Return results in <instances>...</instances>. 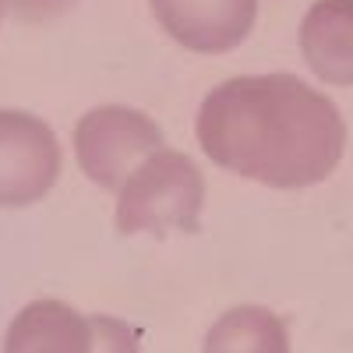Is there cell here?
Segmentation results:
<instances>
[{"instance_id":"obj_1","label":"cell","mask_w":353,"mask_h":353,"mask_svg":"<svg viewBox=\"0 0 353 353\" xmlns=\"http://www.w3.org/2000/svg\"><path fill=\"white\" fill-rule=\"evenodd\" d=\"M194 134L219 170L276 191L329 181L346 152L339 106L286 71L219 81L198 106Z\"/></svg>"},{"instance_id":"obj_2","label":"cell","mask_w":353,"mask_h":353,"mask_svg":"<svg viewBox=\"0 0 353 353\" xmlns=\"http://www.w3.org/2000/svg\"><path fill=\"white\" fill-rule=\"evenodd\" d=\"M113 223L121 237H170L198 233L205 212V173L198 163L176 149L152 152L141 159L128 181L113 191Z\"/></svg>"},{"instance_id":"obj_3","label":"cell","mask_w":353,"mask_h":353,"mask_svg":"<svg viewBox=\"0 0 353 353\" xmlns=\"http://www.w3.org/2000/svg\"><path fill=\"white\" fill-rule=\"evenodd\" d=\"M163 145V128L145 110L124 103L92 106L74 124V163L88 176V184L103 191H117L128 173Z\"/></svg>"},{"instance_id":"obj_4","label":"cell","mask_w":353,"mask_h":353,"mask_svg":"<svg viewBox=\"0 0 353 353\" xmlns=\"http://www.w3.org/2000/svg\"><path fill=\"white\" fill-rule=\"evenodd\" d=\"M61 170V141L43 117L0 106V209H28L43 201Z\"/></svg>"},{"instance_id":"obj_5","label":"cell","mask_w":353,"mask_h":353,"mask_svg":"<svg viewBox=\"0 0 353 353\" xmlns=\"http://www.w3.org/2000/svg\"><path fill=\"white\" fill-rule=\"evenodd\" d=\"M159 28L191 53L237 50L258 21V0H149Z\"/></svg>"},{"instance_id":"obj_6","label":"cell","mask_w":353,"mask_h":353,"mask_svg":"<svg viewBox=\"0 0 353 353\" xmlns=\"http://www.w3.org/2000/svg\"><path fill=\"white\" fill-rule=\"evenodd\" d=\"M0 353H92V314L68 301H28L4 329Z\"/></svg>"},{"instance_id":"obj_7","label":"cell","mask_w":353,"mask_h":353,"mask_svg":"<svg viewBox=\"0 0 353 353\" xmlns=\"http://www.w3.org/2000/svg\"><path fill=\"white\" fill-rule=\"evenodd\" d=\"M297 43L314 78L353 88V0H314L301 18Z\"/></svg>"},{"instance_id":"obj_8","label":"cell","mask_w":353,"mask_h":353,"mask_svg":"<svg viewBox=\"0 0 353 353\" xmlns=\"http://www.w3.org/2000/svg\"><path fill=\"white\" fill-rule=\"evenodd\" d=\"M201 353H293L286 321L265 304L226 307L201 339Z\"/></svg>"},{"instance_id":"obj_9","label":"cell","mask_w":353,"mask_h":353,"mask_svg":"<svg viewBox=\"0 0 353 353\" xmlns=\"http://www.w3.org/2000/svg\"><path fill=\"white\" fill-rule=\"evenodd\" d=\"M92 353H141V336L117 314H92Z\"/></svg>"},{"instance_id":"obj_10","label":"cell","mask_w":353,"mask_h":353,"mask_svg":"<svg viewBox=\"0 0 353 353\" xmlns=\"http://www.w3.org/2000/svg\"><path fill=\"white\" fill-rule=\"evenodd\" d=\"M4 14L21 25H46L78 8V0H0Z\"/></svg>"},{"instance_id":"obj_11","label":"cell","mask_w":353,"mask_h":353,"mask_svg":"<svg viewBox=\"0 0 353 353\" xmlns=\"http://www.w3.org/2000/svg\"><path fill=\"white\" fill-rule=\"evenodd\" d=\"M4 18H8V14H4V4H0V21H4Z\"/></svg>"}]
</instances>
